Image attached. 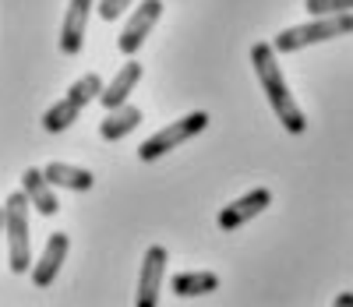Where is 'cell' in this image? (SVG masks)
Returning a JSON list of instances; mask_svg holds the SVG:
<instances>
[{"mask_svg":"<svg viewBox=\"0 0 353 307\" xmlns=\"http://www.w3.org/2000/svg\"><path fill=\"white\" fill-rule=\"evenodd\" d=\"M251 68L261 81V92H265V99H269L272 113L279 117V124L290 131V135H304L307 131V120L297 106V99L290 96V85L279 71V60H276V46L272 43H254L251 46Z\"/></svg>","mask_w":353,"mask_h":307,"instance_id":"cell-1","label":"cell"},{"mask_svg":"<svg viewBox=\"0 0 353 307\" xmlns=\"http://www.w3.org/2000/svg\"><path fill=\"white\" fill-rule=\"evenodd\" d=\"M353 32V11H339V14H318L314 21H304L297 28H286L272 39L276 53H297L304 46H314V43H329V39H339V36H350Z\"/></svg>","mask_w":353,"mask_h":307,"instance_id":"cell-2","label":"cell"},{"mask_svg":"<svg viewBox=\"0 0 353 307\" xmlns=\"http://www.w3.org/2000/svg\"><path fill=\"white\" fill-rule=\"evenodd\" d=\"M28 201L25 191H11L8 201H4V233H8V244H11V272L21 275V272H32V244H28Z\"/></svg>","mask_w":353,"mask_h":307,"instance_id":"cell-3","label":"cell"},{"mask_svg":"<svg viewBox=\"0 0 353 307\" xmlns=\"http://www.w3.org/2000/svg\"><path fill=\"white\" fill-rule=\"evenodd\" d=\"M205 128H209V113H188L181 120H173V124H166L163 131H156L152 138H145L141 148H138V159L141 163H156L159 156H166V152H173L176 145H184L188 138L201 135Z\"/></svg>","mask_w":353,"mask_h":307,"instance_id":"cell-4","label":"cell"},{"mask_svg":"<svg viewBox=\"0 0 353 307\" xmlns=\"http://www.w3.org/2000/svg\"><path fill=\"white\" fill-rule=\"evenodd\" d=\"M159 14H163V0H141V4L134 8V14L128 18L121 39H117L121 53H128V57H131V53H138V46H141L145 39H149V32L156 28Z\"/></svg>","mask_w":353,"mask_h":307,"instance_id":"cell-5","label":"cell"},{"mask_svg":"<svg viewBox=\"0 0 353 307\" xmlns=\"http://www.w3.org/2000/svg\"><path fill=\"white\" fill-rule=\"evenodd\" d=\"M163 275H166V248L152 244V248L145 251L141 275H138V293H134V304H138V307H156V304H159Z\"/></svg>","mask_w":353,"mask_h":307,"instance_id":"cell-6","label":"cell"},{"mask_svg":"<svg viewBox=\"0 0 353 307\" xmlns=\"http://www.w3.org/2000/svg\"><path fill=\"white\" fill-rule=\"evenodd\" d=\"M269 205H272V191H269V188H254V191H248V195L237 198V201H230V205L219 212V230H237V226H244L248 219L261 216Z\"/></svg>","mask_w":353,"mask_h":307,"instance_id":"cell-7","label":"cell"},{"mask_svg":"<svg viewBox=\"0 0 353 307\" xmlns=\"http://www.w3.org/2000/svg\"><path fill=\"white\" fill-rule=\"evenodd\" d=\"M88 14H92V0H71L64 11V25H61V50L68 57L81 53L85 43V28H88Z\"/></svg>","mask_w":353,"mask_h":307,"instance_id":"cell-8","label":"cell"},{"mask_svg":"<svg viewBox=\"0 0 353 307\" xmlns=\"http://www.w3.org/2000/svg\"><path fill=\"white\" fill-rule=\"evenodd\" d=\"M68 248H71L68 233H53V237L46 240L43 258L32 265V283H36L39 290H43V286H50V283L57 279V272H61V265H64V258H68Z\"/></svg>","mask_w":353,"mask_h":307,"instance_id":"cell-9","label":"cell"},{"mask_svg":"<svg viewBox=\"0 0 353 307\" xmlns=\"http://www.w3.org/2000/svg\"><path fill=\"white\" fill-rule=\"evenodd\" d=\"M138 81H141V64H138V60H128V64H124L121 71H117V78H113L110 85H103V92H99V103H103L106 110H113V106H124Z\"/></svg>","mask_w":353,"mask_h":307,"instance_id":"cell-10","label":"cell"},{"mask_svg":"<svg viewBox=\"0 0 353 307\" xmlns=\"http://www.w3.org/2000/svg\"><path fill=\"white\" fill-rule=\"evenodd\" d=\"M21 191L28 195V201H32V208L39 212V216H57V212H61L57 195H53V184L43 177V170H25Z\"/></svg>","mask_w":353,"mask_h":307,"instance_id":"cell-11","label":"cell"},{"mask_svg":"<svg viewBox=\"0 0 353 307\" xmlns=\"http://www.w3.org/2000/svg\"><path fill=\"white\" fill-rule=\"evenodd\" d=\"M141 124V110L138 106H113V110H106V120L99 124V138L103 141H121V138H128L134 128Z\"/></svg>","mask_w":353,"mask_h":307,"instance_id":"cell-12","label":"cell"},{"mask_svg":"<svg viewBox=\"0 0 353 307\" xmlns=\"http://www.w3.org/2000/svg\"><path fill=\"white\" fill-rule=\"evenodd\" d=\"M43 177L53 188H68V191H92V184H96V177L88 170H78V166H68V163H50L43 170Z\"/></svg>","mask_w":353,"mask_h":307,"instance_id":"cell-13","label":"cell"},{"mask_svg":"<svg viewBox=\"0 0 353 307\" xmlns=\"http://www.w3.org/2000/svg\"><path fill=\"white\" fill-rule=\"evenodd\" d=\"M170 286L176 297H205V293L219 290V275L216 272H181V275H173Z\"/></svg>","mask_w":353,"mask_h":307,"instance_id":"cell-14","label":"cell"},{"mask_svg":"<svg viewBox=\"0 0 353 307\" xmlns=\"http://www.w3.org/2000/svg\"><path fill=\"white\" fill-rule=\"evenodd\" d=\"M81 110L85 106H78L71 96H64L61 103H53L46 113H43V131H50V135H61V131H68L74 120L81 117Z\"/></svg>","mask_w":353,"mask_h":307,"instance_id":"cell-15","label":"cell"},{"mask_svg":"<svg viewBox=\"0 0 353 307\" xmlns=\"http://www.w3.org/2000/svg\"><path fill=\"white\" fill-rule=\"evenodd\" d=\"M99 92H103V78H99V75H81V78L68 88V96H71L78 106H88V103L99 99Z\"/></svg>","mask_w":353,"mask_h":307,"instance_id":"cell-16","label":"cell"},{"mask_svg":"<svg viewBox=\"0 0 353 307\" xmlns=\"http://www.w3.org/2000/svg\"><path fill=\"white\" fill-rule=\"evenodd\" d=\"M304 8L311 14H339V11H353V0H307Z\"/></svg>","mask_w":353,"mask_h":307,"instance_id":"cell-17","label":"cell"},{"mask_svg":"<svg viewBox=\"0 0 353 307\" xmlns=\"http://www.w3.org/2000/svg\"><path fill=\"white\" fill-rule=\"evenodd\" d=\"M131 4H134V0H99V18L103 21H117Z\"/></svg>","mask_w":353,"mask_h":307,"instance_id":"cell-18","label":"cell"},{"mask_svg":"<svg viewBox=\"0 0 353 307\" xmlns=\"http://www.w3.org/2000/svg\"><path fill=\"white\" fill-rule=\"evenodd\" d=\"M336 304H339V307H353V293H339Z\"/></svg>","mask_w":353,"mask_h":307,"instance_id":"cell-19","label":"cell"},{"mask_svg":"<svg viewBox=\"0 0 353 307\" xmlns=\"http://www.w3.org/2000/svg\"><path fill=\"white\" fill-rule=\"evenodd\" d=\"M0 237H4V208H0Z\"/></svg>","mask_w":353,"mask_h":307,"instance_id":"cell-20","label":"cell"}]
</instances>
